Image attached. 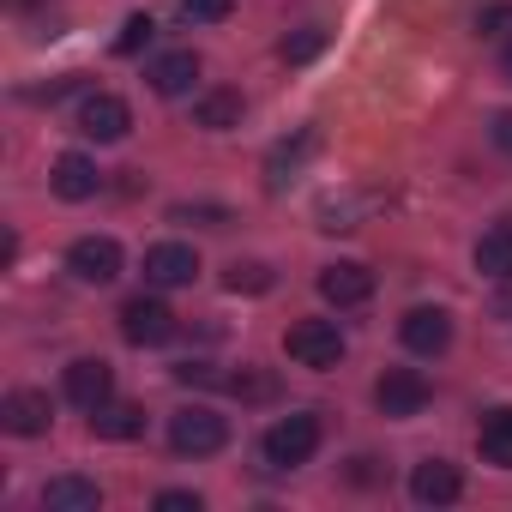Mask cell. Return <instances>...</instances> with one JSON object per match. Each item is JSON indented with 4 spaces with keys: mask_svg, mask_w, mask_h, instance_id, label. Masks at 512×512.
<instances>
[{
    "mask_svg": "<svg viewBox=\"0 0 512 512\" xmlns=\"http://www.w3.org/2000/svg\"><path fill=\"white\" fill-rule=\"evenodd\" d=\"M223 284H229V296H266L278 278H272V266H266V260H229Z\"/></svg>",
    "mask_w": 512,
    "mask_h": 512,
    "instance_id": "obj_22",
    "label": "cell"
},
{
    "mask_svg": "<svg viewBox=\"0 0 512 512\" xmlns=\"http://www.w3.org/2000/svg\"><path fill=\"white\" fill-rule=\"evenodd\" d=\"M151 37H157V25H151L145 13H133V19L121 25V37H115V55H145V49H151Z\"/></svg>",
    "mask_w": 512,
    "mask_h": 512,
    "instance_id": "obj_24",
    "label": "cell"
},
{
    "mask_svg": "<svg viewBox=\"0 0 512 512\" xmlns=\"http://www.w3.org/2000/svg\"><path fill=\"white\" fill-rule=\"evenodd\" d=\"M500 79H506V85H512V43H506V49H500Z\"/></svg>",
    "mask_w": 512,
    "mask_h": 512,
    "instance_id": "obj_33",
    "label": "cell"
},
{
    "mask_svg": "<svg viewBox=\"0 0 512 512\" xmlns=\"http://www.w3.org/2000/svg\"><path fill=\"white\" fill-rule=\"evenodd\" d=\"M476 272L494 278V284H512V223L482 229V241H476Z\"/></svg>",
    "mask_w": 512,
    "mask_h": 512,
    "instance_id": "obj_18",
    "label": "cell"
},
{
    "mask_svg": "<svg viewBox=\"0 0 512 512\" xmlns=\"http://www.w3.org/2000/svg\"><path fill=\"white\" fill-rule=\"evenodd\" d=\"M314 452H320V416H314V410L278 416V422L266 428V440H260V458H266L272 470H296V464H308Z\"/></svg>",
    "mask_w": 512,
    "mask_h": 512,
    "instance_id": "obj_1",
    "label": "cell"
},
{
    "mask_svg": "<svg viewBox=\"0 0 512 512\" xmlns=\"http://www.w3.org/2000/svg\"><path fill=\"white\" fill-rule=\"evenodd\" d=\"M374 404H380V416L410 422V416L428 410V380H422L416 368H386V374L374 380Z\"/></svg>",
    "mask_w": 512,
    "mask_h": 512,
    "instance_id": "obj_5",
    "label": "cell"
},
{
    "mask_svg": "<svg viewBox=\"0 0 512 512\" xmlns=\"http://www.w3.org/2000/svg\"><path fill=\"white\" fill-rule=\"evenodd\" d=\"M284 350H290L296 368L326 374V368L344 362V332H338V320H296V326L284 332Z\"/></svg>",
    "mask_w": 512,
    "mask_h": 512,
    "instance_id": "obj_3",
    "label": "cell"
},
{
    "mask_svg": "<svg viewBox=\"0 0 512 512\" xmlns=\"http://www.w3.org/2000/svg\"><path fill=\"white\" fill-rule=\"evenodd\" d=\"M199 506H205V500H199L193 488H163V494H157V512H199Z\"/></svg>",
    "mask_w": 512,
    "mask_h": 512,
    "instance_id": "obj_30",
    "label": "cell"
},
{
    "mask_svg": "<svg viewBox=\"0 0 512 512\" xmlns=\"http://www.w3.org/2000/svg\"><path fill=\"white\" fill-rule=\"evenodd\" d=\"M43 506H49V512H97V506H103V488H97L91 476H55V482L43 488Z\"/></svg>",
    "mask_w": 512,
    "mask_h": 512,
    "instance_id": "obj_17",
    "label": "cell"
},
{
    "mask_svg": "<svg viewBox=\"0 0 512 512\" xmlns=\"http://www.w3.org/2000/svg\"><path fill=\"white\" fill-rule=\"evenodd\" d=\"M476 31H482V37H506V31H512V0L482 7V13H476Z\"/></svg>",
    "mask_w": 512,
    "mask_h": 512,
    "instance_id": "obj_27",
    "label": "cell"
},
{
    "mask_svg": "<svg viewBox=\"0 0 512 512\" xmlns=\"http://www.w3.org/2000/svg\"><path fill=\"white\" fill-rule=\"evenodd\" d=\"M458 494H464L458 464H446V458H422V464L410 470V500H416V506H452Z\"/></svg>",
    "mask_w": 512,
    "mask_h": 512,
    "instance_id": "obj_14",
    "label": "cell"
},
{
    "mask_svg": "<svg viewBox=\"0 0 512 512\" xmlns=\"http://www.w3.org/2000/svg\"><path fill=\"white\" fill-rule=\"evenodd\" d=\"M229 392H235V398H272V380L241 368V374H229Z\"/></svg>",
    "mask_w": 512,
    "mask_h": 512,
    "instance_id": "obj_29",
    "label": "cell"
},
{
    "mask_svg": "<svg viewBox=\"0 0 512 512\" xmlns=\"http://www.w3.org/2000/svg\"><path fill=\"white\" fill-rule=\"evenodd\" d=\"M476 446H482V458H488V464L512 470V404H500V410H488V416H482Z\"/></svg>",
    "mask_w": 512,
    "mask_h": 512,
    "instance_id": "obj_21",
    "label": "cell"
},
{
    "mask_svg": "<svg viewBox=\"0 0 512 512\" xmlns=\"http://www.w3.org/2000/svg\"><path fill=\"white\" fill-rule=\"evenodd\" d=\"M121 338H127L133 350H157V344L175 338V314H169L157 296H133V302L121 308Z\"/></svg>",
    "mask_w": 512,
    "mask_h": 512,
    "instance_id": "obj_6",
    "label": "cell"
},
{
    "mask_svg": "<svg viewBox=\"0 0 512 512\" xmlns=\"http://www.w3.org/2000/svg\"><path fill=\"white\" fill-rule=\"evenodd\" d=\"M193 79H199V55L193 49H169V55H157L145 67V85L157 97H181V91H193Z\"/></svg>",
    "mask_w": 512,
    "mask_h": 512,
    "instance_id": "obj_16",
    "label": "cell"
},
{
    "mask_svg": "<svg viewBox=\"0 0 512 512\" xmlns=\"http://www.w3.org/2000/svg\"><path fill=\"white\" fill-rule=\"evenodd\" d=\"M229 13H235V0H175L181 25H223Z\"/></svg>",
    "mask_w": 512,
    "mask_h": 512,
    "instance_id": "obj_23",
    "label": "cell"
},
{
    "mask_svg": "<svg viewBox=\"0 0 512 512\" xmlns=\"http://www.w3.org/2000/svg\"><path fill=\"white\" fill-rule=\"evenodd\" d=\"M320 49H326V31H314V25L296 31V37H284V61H314Z\"/></svg>",
    "mask_w": 512,
    "mask_h": 512,
    "instance_id": "obj_26",
    "label": "cell"
},
{
    "mask_svg": "<svg viewBox=\"0 0 512 512\" xmlns=\"http://www.w3.org/2000/svg\"><path fill=\"white\" fill-rule=\"evenodd\" d=\"M169 223H205V229H223V223H229V205H169Z\"/></svg>",
    "mask_w": 512,
    "mask_h": 512,
    "instance_id": "obj_25",
    "label": "cell"
},
{
    "mask_svg": "<svg viewBox=\"0 0 512 512\" xmlns=\"http://www.w3.org/2000/svg\"><path fill=\"white\" fill-rule=\"evenodd\" d=\"M320 151V127H296L290 139H278L272 145V157H266V187L278 193V187H290L302 169H308V157Z\"/></svg>",
    "mask_w": 512,
    "mask_h": 512,
    "instance_id": "obj_13",
    "label": "cell"
},
{
    "mask_svg": "<svg viewBox=\"0 0 512 512\" xmlns=\"http://www.w3.org/2000/svg\"><path fill=\"white\" fill-rule=\"evenodd\" d=\"M169 446H175L181 458H211V452L229 446V416H217V410H205V404H187V410L169 416Z\"/></svg>",
    "mask_w": 512,
    "mask_h": 512,
    "instance_id": "obj_2",
    "label": "cell"
},
{
    "mask_svg": "<svg viewBox=\"0 0 512 512\" xmlns=\"http://www.w3.org/2000/svg\"><path fill=\"white\" fill-rule=\"evenodd\" d=\"M127 127H133V109H127L115 91H91V97H79V133H85V139L115 145V139H127Z\"/></svg>",
    "mask_w": 512,
    "mask_h": 512,
    "instance_id": "obj_7",
    "label": "cell"
},
{
    "mask_svg": "<svg viewBox=\"0 0 512 512\" xmlns=\"http://www.w3.org/2000/svg\"><path fill=\"white\" fill-rule=\"evenodd\" d=\"M49 187H55V199L85 205V199H97L103 169H97V157H85V151H61V157H55V169H49Z\"/></svg>",
    "mask_w": 512,
    "mask_h": 512,
    "instance_id": "obj_12",
    "label": "cell"
},
{
    "mask_svg": "<svg viewBox=\"0 0 512 512\" xmlns=\"http://www.w3.org/2000/svg\"><path fill=\"white\" fill-rule=\"evenodd\" d=\"M488 139H494V151H506V157H512V109H494Z\"/></svg>",
    "mask_w": 512,
    "mask_h": 512,
    "instance_id": "obj_31",
    "label": "cell"
},
{
    "mask_svg": "<svg viewBox=\"0 0 512 512\" xmlns=\"http://www.w3.org/2000/svg\"><path fill=\"white\" fill-rule=\"evenodd\" d=\"M193 278H199V253H193L187 241H157V247H145V284L181 290V284H193Z\"/></svg>",
    "mask_w": 512,
    "mask_h": 512,
    "instance_id": "obj_11",
    "label": "cell"
},
{
    "mask_svg": "<svg viewBox=\"0 0 512 512\" xmlns=\"http://www.w3.org/2000/svg\"><path fill=\"white\" fill-rule=\"evenodd\" d=\"M241 91H199V103H193V121L205 127V133H229V127H241Z\"/></svg>",
    "mask_w": 512,
    "mask_h": 512,
    "instance_id": "obj_19",
    "label": "cell"
},
{
    "mask_svg": "<svg viewBox=\"0 0 512 512\" xmlns=\"http://www.w3.org/2000/svg\"><path fill=\"white\" fill-rule=\"evenodd\" d=\"M398 338L410 356H446L452 350V314L446 308H410L398 320Z\"/></svg>",
    "mask_w": 512,
    "mask_h": 512,
    "instance_id": "obj_9",
    "label": "cell"
},
{
    "mask_svg": "<svg viewBox=\"0 0 512 512\" xmlns=\"http://www.w3.org/2000/svg\"><path fill=\"white\" fill-rule=\"evenodd\" d=\"M350 464H356V470H350L356 482H374V476H380V470H374V458H350Z\"/></svg>",
    "mask_w": 512,
    "mask_h": 512,
    "instance_id": "obj_32",
    "label": "cell"
},
{
    "mask_svg": "<svg viewBox=\"0 0 512 512\" xmlns=\"http://www.w3.org/2000/svg\"><path fill=\"white\" fill-rule=\"evenodd\" d=\"M67 272H73L79 284H91V290L115 284V278H121V241H115V235H79V241L67 247Z\"/></svg>",
    "mask_w": 512,
    "mask_h": 512,
    "instance_id": "obj_4",
    "label": "cell"
},
{
    "mask_svg": "<svg viewBox=\"0 0 512 512\" xmlns=\"http://www.w3.org/2000/svg\"><path fill=\"white\" fill-rule=\"evenodd\" d=\"M49 422H55V404H49V392H37V386H19V392L0 398V428L19 434V440L49 434Z\"/></svg>",
    "mask_w": 512,
    "mask_h": 512,
    "instance_id": "obj_8",
    "label": "cell"
},
{
    "mask_svg": "<svg viewBox=\"0 0 512 512\" xmlns=\"http://www.w3.org/2000/svg\"><path fill=\"white\" fill-rule=\"evenodd\" d=\"M320 296H326L332 308H362V302L374 296V272L356 266V260H338V266L320 272Z\"/></svg>",
    "mask_w": 512,
    "mask_h": 512,
    "instance_id": "obj_15",
    "label": "cell"
},
{
    "mask_svg": "<svg viewBox=\"0 0 512 512\" xmlns=\"http://www.w3.org/2000/svg\"><path fill=\"white\" fill-rule=\"evenodd\" d=\"M67 398L91 416V410H103L109 398H115V368L103 362V356H79V362H67Z\"/></svg>",
    "mask_w": 512,
    "mask_h": 512,
    "instance_id": "obj_10",
    "label": "cell"
},
{
    "mask_svg": "<svg viewBox=\"0 0 512 512\" xmlns=\"http://www.w3.org/2000/svg\"><path fill=\"white\" fill-rule=\"evenodd\" d=\"M175 380H181V386H229L211 362H181V368H175Z\"/></svg>",
    "mask_w": 512,
    "mask_h": 512,
    "instance_id": "obj_28",
    "label": "cell"
},
{
    "mask_svg": "<svg viewBox=\"0 0 512 512\" xmlns=\"http://www.w3.org/2000/svg\"><path fill=\"white\" fill-rule=\"evenodd\" d=\"M91 434H97V440H139V434H145V410L109 398L103 410H91Z\"/></svg>",
    "mask_w": 512,
    "mask_h": 512,
    "instance_id": "obj_20",
    "label": "cell"
}]
</instances>
